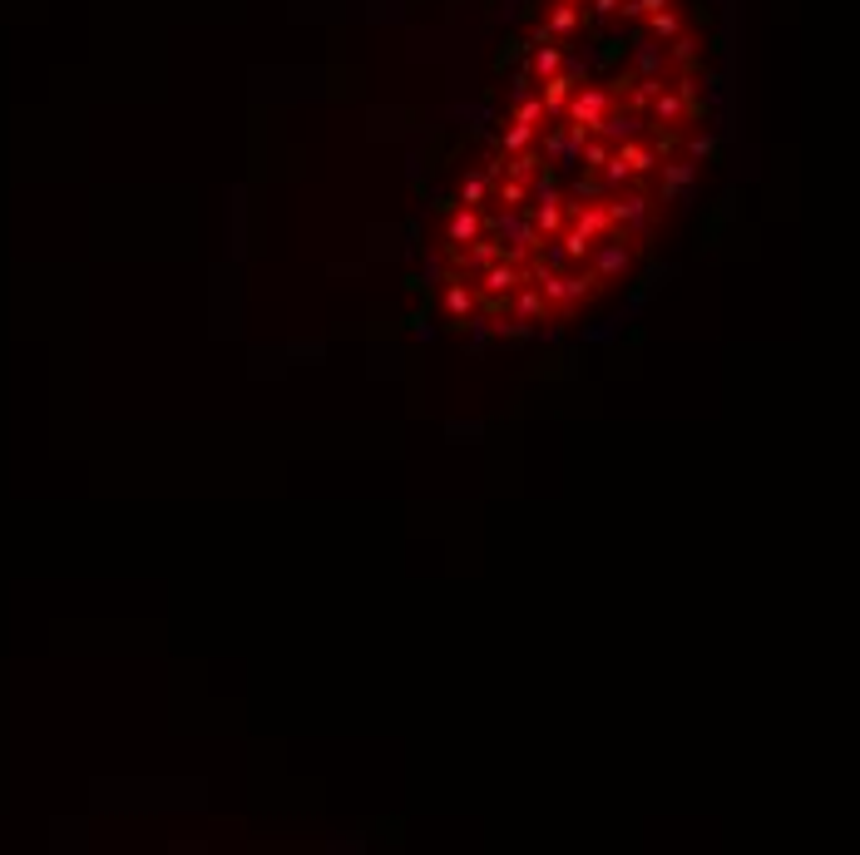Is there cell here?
Masks as SVG:
<instances>
[{"label":"cell","instance_id":"1","mask_svg":"<svg viewBox=\"0 0 860 855\" xmlns=\"http://www.w3.org/2000/svg\"><path fill=\"white\" fill-rule=\"evenodd\" d=\"M638 253H643V238H633V233H623V228H613L608 238H599L594 243V253H589V272H594V287H613V282H623L628 272H633V262H638Z\"/></svg>","mask_w":860,"mask_h":855},{"label":"cell","instance_id":"2","mask_svg":"<svg viewBox=\"0 0 860 855\" xmlns=\"http://www.w3.org/2000/svg\"><path fill=\"white\" fill-rule=\"evenodd\" d=\"M608 208H613V223L623 228V233H633V238H648L653 228H658V198L648 193V188H623V193H613L608 198Z\"/></svg>","mask_w":860,"mask_h":855},{"label":"cell","instance_id":"3","mask_svg":"<svg viewBox=\"0 0 860 855\" xmlns=\"http://www.w3.org/2000/svg\"><path fill=\"white\" fill-rule=\"evenodd\" d=\"M470 282H475V292H480V307H485V312H495V307H505V297H510V292L529 287V262L500 257L495 267H485V272H480V277H470Z\"/></svg>","mask_w":860,"mask_h":855},{"label":"cell","instance_id":"4","mask_svg":"<svg viewBox=\"0 0 860 855\" xmlns=\"http://www.w3.org/2000/svg\"><path fill=\"white\" fill-rule=\"evenodd\" d=\"M613 109H618V89L613 85H579L574 89V99H569V109H564V124L599 134L603 119H608Z\"/></svg>","mask_w":860,"mask_h":855},{"label":"cell","instance_id":"5","mask_svg":"<svg viewBox=\"0 0 860 855\" xmlns=\"http://www.w3.org/2000/svg\"><path fill=\"white\" fill-rule=\"evenodd\" d=\"M584 144H589V129H574V124H549L544 134V154L554 159V169H584Z\"/></svg>","mask_w":860,"mask_h":855},{"label":"cell","instance_id":"6","mask_svg":"<svg viewBox=\"0 0 860 855\" xmlns=\"http://www.w3.org/2000/svg\"><path fill=\"white\" fill-rule=\"evenodd\" d=\"M475 238H485V208H465V203L450 208V218L440 223V248L455 253V248H465Z\"/></svg>","mask_w":860,"mask_h":855},{"label":"cell","instance_id":"7","mask_svg":"<svg viewBox=\"0 0 860 855\" xmlns=\"http://www.w3.org/2000/svg\"><path fill=\"white\" fill-rule=\"evenodd\" d=\"M440 312H445V322H450V327H460L465 317H475V312H480V292H475V282H470L465 272H450V277H445Z\"/></svg>","mask_w":860,"mask_h":855},{"label":"cell","instance_id":"8","mask_svg":"<svg viewBox=\"0 0 860 855\" xmlns=\"http://www.w3.org/2000/svg\"><path fill=\"white\" fill-rule=\"evenodd\" d=\"M450 262H455V272H465V277H480L485 267H495L500 257H505V243H495L490 233L485 238H475V243H465V248H455V253H445Z\"/></svg>","mask_w":860,"mask_h":855},{"label":"cell","instance_id":"9","mask_svg":"<svg viewBox=\"0 0 860 855\" xmlns=\"http://www.w3.org/2000/svg\"><path fill=\"white\" fill-rule=\"evenodd\" d=\"M692 178H697V159H688V154L678 159V154H673V159L658 169V193H663V203H673L678 193H688Z\"/></svg>","mask_w":860,"mask_h":855},{"label":"cell","instance_id":"10","mask_svg":"<svg viewBox=\"0 0 860 855\" xmlns=\"http://www.w3.org/2000/svg\"><path fill=\"white\" fill-rule=\"evenodd\" d=\"M599 134L613 144V149H618V144H628V139H643V119H638V109H628V104L618 99V109L603 119Z\"/></svg>","mask_w":860,"mask_h":855},{"label":"cell","instance_id":"11","mask_svg":"<svg viewBox=\"0 0 860 855\" xmlns=\"http://www.w3.org/2000/svg\"><path fill=\"white\" fill-rule=\"evenodd\" d=\"M574 89H579V80H574L569 70H559V75H549V80L539 85V94H544V104H549V124H554V119H564V109H569Z\"/></svg>","mask_w":860,"mask_h":855},{"label":"cell","instance_id":"12","mask_svg":"<svg viewBox=\"0 0 860 855\" xmlns=\"http://www.w3.org/2000/svg\"><path fill=\"white\" fill-rule=\"evenodd\" d=\"M564 45H554V40H544V45H534V60H529V75H534V85H544L549 75H559L564 70Z\"/></svg>","mask_w":860,"mask_h":855},{"label":"cell","instance_id":"13","mask_svg":"<svg viewBox=\"0 0 860 855\" xmlns=\"http://www.w3.org/2000/svg\"><path fill=\"white\" fill-rule=\"evenodd\" d=\"M529 218H534V228H539V238L549 243V238H559L564 228H569V213H564V203H539V208H524Z\"/></svg>","mask_w":860,"mask_h":855},{"label":"cell","instance_id":"14","mask_svg":"<svg viewBox=\"0 0 860 855\" xmlns=\"http://www.w3.org/2000/svg\"><path fill=\"white\" fill-rule=\"evenodd\" d=\"M495 208H534V183L505 173V178L495 183Z\"/></svg>","mask_w":860,"mask_h":855},{"label":"cell","instance_id":"15","mask_svg":"<svg viewBox=\"0 0 860 855\" xmlns=\"http://www.w3.org/2000/svg\"><path fill=\"white\" fill-rule=\"evenodd\" d=\"M455 203H465V208H495V183L485 178V173H470L465 183H460V198Z\"/></svg>","mask_w":860,"mask_h":855},{"label":"cell","instance_id":"16","mask_svg":"<svg viewBox=\"0 0 860 855\" xmlns=\"http://www.w3.org/2000/svg\"><path fill=\"white\" fill-rule=\"evenodd\" d=\"M648 30H653L658 40H678V35L688 30V20H683V10H678V5H663V10H653V15H648Z\"/></svg>","mask_w":860,"mask_h":855},{"label":"cell","instance_id":"17","mask_svg":"<svg viewBox=\"0 0 860 855\" xmlns=\"http://www.w3.org/2000/svg\"><path fill=\"white\" fill-rule=\"evenodd\" d=\"M515 124H534V129H544L549 124V104H544V94L534 89V94H524V99H515V114H510Z\"/></svg>","mask_w":860,"mask_h":855},{"label":"cell","instance_id":"18","mask_svg":"<svg viewBox=\"0 0 860 855\" xmlns=\"http://www.w3.org/2000/svg\"><path fill=\"white\" fill-rule=\"evenodd\" d=\"M534 144H539V129H534V124H515V119H510V129H505L500 149H505V154H524V149H534Z\"/></svg>","mask_w":860,"mask_h":855},{"label":"cell","instance_id":"19","mask_svg":"<svg viewBox=\"0 0 860 855\" xmlns=\"http://www.w3.org/2000/svg\"><path fill=\"white\" fill-rule=\"evenodd\" d=\"M608 159H613V144L603 134H589V144H584V173H599Z\"/></svg>","mask_w":860,"mask_h":855},{"label":"cell","instance_id":"20","mask_svg":"<svg viewBox=\"0 0 860 855\" xmlns=\"http://www.w3.org/2000/svg\"><path fill=\"white\" fill-rule=\"evenodd\" d=\"M564 198H569V193H564V183H559L549 169L534 178V208H539V203H564Z\"/></svg>","mask_w":860,"mask_h":855},{"label":"cell","instance_id":"21","mask_svg":"<svg viewBox=\"0 0 860 855\" xmlns=\"http://www.w3.org/2000/svg\"><path fill=\"white\" fill-rule=\"evenodd\" d=\"M539 164H544V159H539L534 149H524V154H510V178H524V183H534V178L544 173Z\"/></svg>","mask_w":860,"mask_h":855},{"label":"cell","instance_id":"22","mask_svg":"<svg viewBox=\"0 0 860 855\" xmlns=\"http://www.w3.org/2000/svg\"><path fill=\"white\" fill-rule=\"evenodd\" d=\"M559 243L569 248V257H574V262H589V253H594V238H584L579 228H564V233H559Z\"/></svg>","mask_w":860,"mask_h":855},{"label":"cell","instance_id":"23","mask_svg":"<svg viewBox=\"0 0 860 855\" xmlns=\"http://www.w3.org/2000/svg\"><path fill=\"white\" fill-rule=\"evenodd\" d=\"M683 154L697 159V164H702V159H717V139H712V134H688V139H683Z\"/></svg>","mask_w":860,"mask_h":855},{"label":"cell","instance_id":"24","mask_svg":"<svg viewBox=\"0 0 860 855\" xmlns=\"http://www.w3.org/2000/svg\"><path fill=\"white\" fill-rule=\"evenodd\" d=\"M569 5H579V10H584V5H589V0H569Z\"/></svg>","mask_w":860,"mask_h":855}]
</instances>
